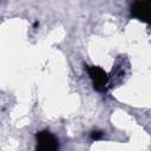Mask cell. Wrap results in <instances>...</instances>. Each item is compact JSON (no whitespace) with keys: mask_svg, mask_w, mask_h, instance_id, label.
<instances>
[{"mask_svg":"<svg viewBox=\"0 0 151 151\" xmlns=\"http://www.w3.org/2000/svg\"><path fill=\"white\" fill-rule=\"evenodd\" d=\"M37 145L35 151H58L59 142L58 139L47 130L39 131L35 134Z\"/></svg>","mask_w":151,"mask_h":151,"instance_id":"cell-1","label":"cell"},{"mask_svg":"<svg viewBox=\"0 0 151 151\" xmlns=\"http://www.w3.org/2000/svg\"><path fill=\"white\" fill-rule=\"evenodd\" d=\"M93 87L99 92H105L109 85V76L99 66H86Z\"/></svg>","mask_w":151,"mask_h":151,"instance_id":"cell-2","label":"cell"},{"mask_svg":"<svg viewBox=\"0 0 151 151\" xmlns=\"http://www.w3.org/2000/svg\"><path fill=\"white\" fill-rule=\"evenodd\" d=\"M130 13L133 18H137L149 25H151V1H136L130 8Z\"/></svg>","mask_w":151,"mask_h":151,"instance_id":"cell-3","label":"cell"},{"mask_svg":"<svg viewBox=\"0 0 151 151\" xmlns=\"http://www.w3.org/2000/svg\"><path fill=\"white\" fill-rule=\"evenodd\" d=\"M103 134L104 133L101 131H93V132H91V138L93 140H98V139H100L103 137Z\"/></svg>","mask_w":151,"mask_h":151,"instance_id":"cell-4","label":"cell"}]
</instances>
